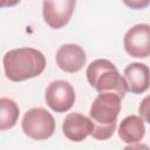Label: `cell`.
Masks as SVG:
<instances>
[{"label":"cell","mask_w":150,"mask_h":150,"mask_svg":"<svg viewBox=\"0 0 150 150\" xmlns=\"http://www.w3.org/2000/svg\"><path fill=\"white\" fill-rule=\"evenodd\" d=\"M75 6L76 0H43V20L50 28L60 29L69 22Z\"/></svg>","instance_id":"cell-7"},{"label":"cell","mask_w":150,"mask_h":150,"mask_svg":"<svg viewBox=\"0 0 150 150\" xmlns=\"http://www.w3.org/2000/svg\"><path fill=\"white\" fill-rule=\"evenodd\" d=\"M123 47L125 52L138 59L150 56V25L137 23L124 34Z\"/></svg>","instance_id":"cell-6"},{"label":"cell","mask_w":150,"mask_h":150,"mask_svg":"<svg viewBox=\"0 0 150 150\" xmlns=\"http://www.w3.org/2000/svg\"><path fill=\"white\" fill-rule=\"evenodd\" d=\"M45 100L53 111L66 112L75 103V90L69 82L56 80L48 84L45 93Z\"/></svg>","instance_id":"cell-5"},{"label":"cell","mask_w":150,"mask_h":150,"mask_svg":"<svg viewBox=\"0 0 150 150\" xmlns=\"http://www.w3.org/2000/svg\"><path fill=\"white\" fill-rule=\"evenodd\" d=\"M21 0H1V7L6 8V7H13L15 5H18Z\"/></svg>","instance_id":"cell-15"},{"label":"cell","mask_w":150,"mask_h":150,"mask_svg":"<svg viewBox=\"0 0 150 150\" xmlns=\"http://www.w3.org/2000/svg\"><path fill=\"white\" fill-rule=\"evenodd\" d=\"M94 129L93 121L80 112H70L66 116L62 123L63 135L73 142H82Z\"/></svg>","instance_id":"cell-9"},{"label":"cell","mask_w":150,"mask_h":150,"mask_svg":"<svg viewBox=\"0 0 150 150\" xmlns=\"http://www.w3.org/2000/svg\"><path fill=\"white\" fill-rule=\"evenodd\" d=\"M124 80L128 91L132 94H142L150 87V69L141 62H132L124 69Z\"/></svg>","instance_id":"cell-10"},{"label":"cell","mask_w":150,"mask_h":150,"mask_svg":"<svg viewBox=\"0 0 150 150\" xmlns=\"http://www.w3.org/2000/svg\"><path fill=\"white\" fill-rule=\"evenodd\" d=\"M4 71L8 80L22 82L39 76L46 68L45 55L30 47L16 48L4 55Z\"/></svg>","instance_id":"cell-1"},{"label":"cell","mask_w":150,"mask_h":150,"mask_svg":"<svg viewBox=\"0 0 150 150\" xmlns=\"http://www.w3.org/2000/svg\"><path fill=\"white\" fill-rule=\"evenodd\" d=\"M20 109L19 105L8 97L0 98V130L6 131L13 128L19 118Z\"/></svg>","instance_id":"cell-12"},{"label":"cell","mask_w":150,"mask_h":150,"mask_svg":"<svg viewBox=\"0 0 150 150\" xmlns=\"http://www.w3.org/2000/svg\"><path fill=\"white\" fill-rule=\"evenodd\" d=\"M56 64L66 73H77L80 71L87 60L84 49L75 43L62 45L56 52Z\"/></svg>","instance_id":"cell-8"},{"label":"cell","mask_w":150,"mask_h":150,"mask_svg":"<svg viewBox=\"0 0 150 150\" xmlns=\"http://www.w3.org/2000/svg\"><path fill=\"white\" fill-rule=\"evenodd\" d=\"M89 84L100 93H114L121 98L128 91L124 77L118 73L114 63L105 59H97L93 61L86 71Z\"/></svg>","instance_id":"cell-3"},{"label":"cell","mask_w":150,"mask_h":150,"mask_svg":"<svg viewBox=\"0 0 150 150\" xmlns=\"http://www.w3.org/2000/svg\"><path fill=\"white\" fill-rule=\"evenodd\" d=\"M121 100L114 93H100L94 100L89 111L90 120L94 124L91 131L93 138L105 141L114 135L121 111Z\"/></svg>","instance_id":"cell-2"},{"label":"cell","mask_w":150,"mask_h":150,"mask_svg":"<svg viewBox=\"0 0 150 150\" xmlns=\"http://www.w3.org/2000/svg\"><path fill=\"white\" fill-rule=\"evenodd\" d=\"M145 134L144 120L137 115H129L124 117L118 127V136L122 142L135 144L143 139Z\"/></svg>","instance_id":"cell-11"},{"label":"cell","mask_w":150,"mask_h":150,"mask_svg":"<svg viewBox=\"0 0 150 150\" xmlns=\"http://www.w3.org/2000/svg\"><path fill=\"white\" fill-rule=\"evenodd\" d=\"M138 112H139V116L146 123L150 124V95L145 96L142 100V102L138 105Z\"/></svg>","instance_id":"cell-13"},{"label":"cell","mask_w":150,"mask_h":150,"mask_svg":"<svg viewBox=\"0 0 150 150\" xmlns=\"http://www.w3.org/2000/svg\"><path fill=\"white\" fill-rule=\"evenodd\" d=\"M21 128L23 134L29 138L43 141L53 136L55 131V120L46 109L32 108L25 112Z\"/></svg>","instance_id":"cell-4"},{"label":"cell","mask_w":150,"mask_h":150,"mask_svg":"<svg viewBox=\"0 0 150 150\" xmlns=\"http://www.w3.org/2000/svg\"><path fill=\"white\" fill-rule=\"evenodd\" d=\"M131 9H144L150 5V0H122Z\"/></svg>","instance_id":"cell-14"}]
</instances>
